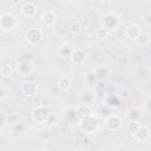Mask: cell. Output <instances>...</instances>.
Segmentation results:
<instances>
[{"label":"cell","instance_id":"1","mask_svg":"<svg viewBox=\"0 0 151 151\" xmlns=\"http://www.w3.org/2000/svg\"><path fill=\"white\" fill-rule=\"evenodd\" d=\"M78 124H79V129L81 130V132H84L86 134L96 133L99 130V119L96 116L79 120Z\"/></svg>","mask_w":151,"mask_h":151},{"label":"cell","instance_id":"2","mask_svg":"<svg viewBox=\"0 0 151 151\" xmlns=\"http://www.w3.org/2000/svg\"><path fill=\"white\" fill-rule=\"evenodd\" d=\"M17 27V18L11 12H4L0 15V29L5 32H12Z\"/></svg>","mask_w":151,"mask_h":151},{"label":"cell","instance_id":"3","mask_svg":"<svg viewBox=\"0 0 151 151\" xmlns=\"http://www.w3.org/2000/svg\"><path fill=\"white\" fill-rule=\"evenodd\" d=\"M119 15L114 12H107L101 17V27H104L105 29L113 31L119 26Z\"/></svg>","mask_w":151,"mask_h":151},{"label":"cell","instance_id":"4","mask_svg":"<svg viewBox=\"0 0 151 151\" xmlns=\"http://www.w3.org/2000/svg\"><path fill=\"white\" fill-rule=\"evenodd\" d=\"M31 116H32V119H33L35 123L42 124V123H47V122H48L51 113H50V111H48V109H47L46 106L39 105V106H37V107L33 109Z\"/></svg>","mask_w":151,"mask_h":151},{"label":"cell","instance_id":"5","mask_svg":"<svg viewBox=\"0 0 151 151\" xmlns=\"http://www.w3.org/2000/svg\"><path fill=\"white\" fill-rule=\"evenodd\" d=\"M26 40L31 45H38L42 40V32L38 27H31L26 32Z\"/></svg>","mask_w":151,"mask_h":151},{"label":"cell","instance_id":"6","mask_svg":"<svg viewBox=\"0 0 151 151\" xmlns=\"http://www.w3.org/2000/svg\"><path fill=\"white\" fill-rule=\"evenodd\" d=\"M104 124H105V127L107 130H110V131H117L122 126V118L118 114L112 113V114H110L109 117H106L104 119Z\"/></svg>","mask_w":151,"mask_h":151},{"label":"cell","instance_id":"7","mask_svg":"<svg viewBox=\"0 0 151 151\" xmlns=\"http://www.w3.org/2000/svg\"><path fill=\"white\" fill-rule=\"evenodd\" d=\"M17 71L21 77H28L31 76L33 71V64L29 59H21L18 61L17 65Z\"/></svg>","mask_w":151,"mask_h":151},{"label":"cell","instance_id":"8","mask_svg":"<svg viewBox=\"0 0 151 151\" xmlns=\"http://www.w3.org/2000/svg\"><path fill=\"white\" fill-rule=\"evenodd\" d=\"M76 114H77V118L79 122V120H83V119L94 116V111L92 110V107L88 104H80V105L76 106Z\"/></svg>","mask_w":151,"mask_h":151},{"label":"cell","instance_id":"9","mask_svg":"<svg viewBox=\"0 0 151 151\" xmlns=\"http://www.w3.org/2000/svg\"><path fill=\"white\" fill-rule=\"evenodd\" d=\"M132 134H133V138L136 140H138V142H146V140L150 139V129L146 125L139 124L137 126V129L132 132Z\"/></svg>","mask_w":151,"mask_h":151},{"label":"cell","instance_id":"10","mask_svg":"<svg viewBox=\"0 0 151 151\" xmlns=\"http://www.w3.org/2000/svg\"><path fill=\"white\" fill-rule=\"evenodd\" d=\"M20 12H21V14H22L25 18L32 19V18H34L35 14H37V6H35V4L31 2V1L24 2L22 6L20 7Z\"/></svg>","mask_w":151,"mask_h":151},{"label":"cell","instance_id":"11","mask_svg":"<svg viewBox=\"0 0 151 151\" xmlns=\"http://www.w3.org/2000/svg\"><path fill=\"white\" fill-rule=\"evenodd\" d=\"M140 33H142V28H140V26L138 24H130L125 28V35L130 40H134L136 41L138 39V37L140 35Z\"/></svg>","mask_w":151,"mask_h":151},{"label":"cell","instance_id":"12","mask_svg":"<svg viewBox=\"0 0 151 151\" xmlns=\"http://www.w3.org/2000/svg\"><path fill=\"white\" fill-rule=\"evenodd\" d=\"M21 91L26 97H33L38 92V85L32 80H26L21 85Z\"/></svg>","mask_w":151,"mask_h":151},{"label":"cell","instance_id":"13","mask_svg":"<svg viewBox=\"0 0 151 151\" xmlns=\"http://www.w3.org/2000/svg\"><path fill=\"white\" fill-rule=\"evenodd\" d=\"M68 59L74 65H81L86 59V53L80 48H73V51H72V53H71Z\"/></svg>","mask_w":151,"mask_h":151},{"label":"cell","instance_id":"14","mask_svg":"<svg viewBox=\"0 0 151 151\" xmlns=\"http://www.w3.org/2000/svg\"><path fill=\"white\" fill-rule=\"evenodd\" d=\"M40 20L45 26H52L57 21V14L54 11H45L40 15Z\"/></svg>","mask_w":151,"mask_h":151},{"label":"cell","instance_id":"15","mask_svg":"<svg viewBox=\"0 0 151 151\" xmlns=\"http://www.w3.org/2000/svg\"><path fill=\"white\" fill-rule=\"evenodd\" d=\"M97 81H104L105 79H107L109 74H110V71L107 68V66L105 65H100V66H97L94 70H92Z\"/></svg>","mask_w":151,"mask_h":151},{"label":"cell","instance_id":"16","mask_svg":"<svg viewBox=\"0 0 151 151\" xmlns=\"http://www.w3.org/2000/svg\"><path fill=\"white\" fill-rule=\"evenodd\" d=\"M104 104H106L109 107H111L112 110H114V109L120 107L122 100H120V98H119L117 94L110 93V94H106V96H105V103H104Z\"/></svg>","mask_w":151,"mask_h":151},{"label":"cell","instance_id":"17","mask_svg":"<svg viewBox=\"0 0 151 151\" xmlns=\"http://www.w3.org/2000/svg\"><path fill=\"white\" fill-rule=\"evenodd\" d=\"M113 113V110L111 109V107H109L106 104H100L98 107H97V110H96V112H94V116L97 117V118H103V119H105L106 117H109L110 114H112Z\"/></svg>","mask_w":151,"mask_h":151},{"label":"cell","instance_id":"18","mask_svg":"<svg viewBox=\"0 0 151 151\" xmlns=\"http://www.w3.org/2000/svg\"><path fill=\"white\" fill-rule=\"evenodd\" d=\"M72 51H73V47H72L70 44L64 42V44H61V45L59 46V48H58V54H59L60 58H70Z\"/></svg>","mask_w":151,"mask_h":151},{"label":"cell","instance_id":"19","mask_svg":"<svg viewBox=\"0 0 151 151\" xmlns=\"http://www.w3.org/2000/svg\"><path fill=\"white\" fill-rule=\"evenodd\" d=\"M57 86H58L59 90L66 92L71 87V79L68 77H66V76H61V77H59V79L57 81Z\"/></svg>","mask_w":151,"mask_h":151},{"label":"cell","instance_id":"20","mask_svg":"<svg viewBox=\"0 0 151 151\" xmlns=\"http://www.w3.org/2000/svg\"><path fill=\"white\" fill-rule=\"evenodd\" d=\"M5 116H6V123L11 127H14L20 123V117H19V114L17 112H11V113H7Z\"/></svg>","mask_w":151,"mask_h":151},{"label":"cell","instance_id":"21","mask_svg":"<svg viewBox=\"0 0 151 151\" xmlns=\"http://www.w3.org/2000/svg\"><path fill=\"white\" fill-rule=\"evenodd\" d=\"M13 73H14V67L12 66V64H5L0 68V74L4 78H11Z\"/></svg>","mask_w":151,"mask_h":151},{"label":"cell","instance_id":"22","mask_svg":"<svg viewBox=\"0 0 151 151\" xmlns=\"http://www.w3.org/2000/svg\"><path fill=\"white\" fill-rule=\"evenodd\" d=\"M127 116H129L130 122L139 123V120H140V118H142V111H140L139 109H137V107H133V109H131V110L129 111Z\"/></svg>","mask_w":151,"mask_h":151},{"label":"cell","instance_id":"23","mask_svg":"<svg viewBox=\"0 0 151 151\" xmlns=\"http://www.w3.org/2000/svg\"><path fill=\"white\" fill-rule=\"evenodd\" d=\"M81 31V25L78 20H73L68 24V32L72 34V35H77L79 34Z\"/></svg>","mask_w":151,"mask_h":151},{"label":"cell","instance_id":"24","mask_svg":"<svg viewBox=\"0 0 151 151\" xmlns=\"http://www.w3.org/2000/svg\"><path fill=\"white\" fill-rule=\"evenodd\" d=\"M66 119H67L70 123L78 122V118H77V114H76V107H70V109L66 111Z\"/></svg>","mask_w":151,"mask_h":151},{"label":"cell","instance_id":"25","mask_svg":"<svg viewBox=\"0 0 151 151\" xmlns=\"http://www.w3.org/2000/svg\"><path fill=\"white\" fill-rule=\"evenodd\" d=\"M107 35H109V31L107 29H105L104 27H99V28H97L96 29V37L99 39V40H103V39H106L107 38Z\"/></svg>","mask_w":151,"mask_h":151},{"label":"cell","instance_id":"26","mask_svg":"<svg viewBox=\"0 0 151 151\" xmlns=\"http://www.w3.org/2000/svg\"><path fill=\"white\" fill-rule=\"evenodd\" d=\"M137 41V44H139V45H142V46H145V45H147L149 44V41H150V38H149V35L147 34H145V33H140V35L138 37V39L136 40Z\"/></svg>","mask_w":151,"mask_h":151},{"label":"cell","instance_id":"27","mask_svg":"<svg viewBox=\"0 0 151 151\" xmlns=\"http://www.w3.org/2000/svg\"><path fill=\"white\" fill-rule=\"evenodd\" d=\"M96 93L99 97L106 96L105 94V84H104V81H98V84L96 85Z\"/></svg>","mask_w":151,"mask_h":151},{"label":"cell","instance_id":"28","mask_svg":"<svg viewBox=\"0 0 151 151\" xmlns=\"http://www.w3.org/2000/svg\"><path fill=\"white\" fill-rule=\"evenodd\" d=\"M85 81H86L87 84H90V85L96 84L97 79H96V77H94V74H93L92 71H88V72L85 74Z\"/></svg>","mask_w":151,"mask_h":151},{"label":"cell","instance_id":"29","mask_svg":"<svg viewBox=\"0 0 151 151\" xmlns=\"http://www.w3.org/2000/svg\"><path fill=\"white\" fill-rule=\"evenodd\" d=\"M138 125H139V123H136V122H130V123L127 124V129H129V130H130V132L132 133V132H133V131L137 129V126H138Z\"/></svg>","mask_w":151,"mask_h":151},{"label":"cell","instance_id":"30","mask_svg":"<svg viewBox=\"0 0 151 151\" xmlns=\"http://www.w3.org/2000/svg\"><path fill=\"white\" fill-rule=\"evenodd\" d=\"M5 123H6V116L2 114V113H0V127H1Z\"/></svg>","mask_w":151,"mask_h":151},{"label":"cell","instance_id":"31","mask_svg":"<svg viewBox=\"0 0 151 151\" xmlns=\"http://www.w3.org/2000/svg\"><path fill=\"white\" fill-rule=\"evenodd\" d=\"M5 97H6V91H5V88H2V87L0 86V100L4 99Z\"/></svg>","mask_w":151,"mask_h":151},{"label":"cell","instance_id":"32","mask_svg":"<svg viewBox=\"0 0 151 151\" xmlns=\"http://www.w3.org/2000/svg\"><path fill=\"white\" fill-rule=\"evenodd\" d=\"M145 107H146V111L150 112V97H147L145 100Z\"/></svg>","mask_w":151,"mask_h":151},{"label":"cell","instance_id":"33","mask_svg":"<svg viewBox=\"0 0 151 151\" xmlns=\"http://www.w3.org/2000/svg\"><path fill=\"white\" fill-rule=\"evenodd\" d=\"M150 18H151V15H150V14H147V15H146V18H145V21H146V24H147V25H150Z\"/></svg>","mask_w":151,"mask_h":151},{"label":"cell","instance_id":"34","mask_svg":"<svg viewBox=\"0 0 151 151\" xmlns=\"http://www.w3.org/2000/svg\"><path fill=\"white\" fill-rule=\"evenodd\" d=\"M117 151H130L129 149H126V147H119Z\"/></svg>","mask_w":151,"mask_h":151}]
</instances>
